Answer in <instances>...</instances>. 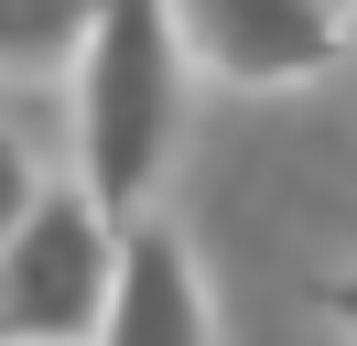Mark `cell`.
<instances>
[{
  "label": "cell",
  "mask_w": 357,
  "mask_h": 346,
  "mask_svg": "<svg viewBox=\"0 0 357 346\" xmlns=\"http://www.w3.org/2000/svg\"><path fill=\"white\" fill-rule=\"evenodd\" d=\"M184 76H195V54H184L174 0H98L66 98H76V184L109 216H141V195L162 184V151H174V119H184Z\"/></svg>",
  "instance_id": "1"
},
{
  "label": "cell",
  "mask_w": 357,
  "mask_h": 346,
  "mask_svg": "<svg viewBox=\"0 0 357 346\" xmlns=\"http://www.w3.org/2000/svg\"><path fill=\"white\" fill-rule=\"evenodd\" d=\"M119 238L130 216H109L87 184H44L22 238L0 249V346H87L119 281Z\"/></svg>",
  "instance_id": "2"
},
{
  "label": "cell",
  "mask_w": 357,
  "mask_h": 346,
  "mask_svg": "<svg viewBox=\"0 0 357 346\" xmlns=\"http://www.w3.org/2000/svg\"><path fill=\"white\" fill-rule=\"evenodd\" d=\"M174 22H184L195 76L238 86V98L303 86L347 54V0H174Z\"/></svg>",
  "instance_id": "3"
},
{
  "label": "cell",
  "mask_w": 357,
  "mask_h": 346,
  "mask_svg": "<svg viewBox=\"0 0 357 346\" xmlns=\"http://www.w3.org/2000/svg\"><path fill=\"white\" fill-rule=\"evenodd\" d=\"M87 346H217V292H206V260L184 227L162 216H130L119 238V281H109V314H98Z\"/></svg>",
  "instance_id": "4"
},
{
  "label": "cell",
  "mask_w": 357,
  "mask_h": 346,
  "mask_svg": "<svg viewBox=\"0 0 357 346\" xmlns=\"http://www.w3.org/2000/svg\"><path fill=\"white\" fill-rule=\"evenodd\" d=\"M98 0H0V76H76Z\"/></svg>",
  "instance_id": "5"
},
{
  "label": "cell",
  "mask_w": 357,
  "mask_h": 346,
  "mask_svg": "<svg viewBox=\"0 0 357 346\" xmlns=\"http://www.w3.org/2000/svg\"><path fill=\"white\" fill-rule=\"evenodd\" d=\"M33 206H44V163H33V151L0 130V249L22 238V216H33Z\"/></svg>",
  "instance_id": "6"
},
{
  "label": "cell",
  "mask_w": 357,
  "mask_h": 346,
  "mask_svg": "<svg viewBox=\"0 0 357 346\" xmlns=\"http://www.w3.org/2000/svg\"><path fill=\"white\" fill-rule=\"evenodd\" d=\"M335 324H347V346H357V281H335Z\"/></svg>",
  "instance_id": "7"
}]
</instances>
